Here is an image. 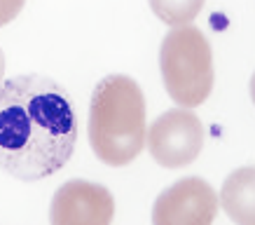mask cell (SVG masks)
<instances>
[{"label":"cell","mask_w":255,"mask_h":225,"mask_svg":"<svg viewBox=\"0 0 255 225\" xmlns=\"http://www.w3.org/2000/svg\"><path fill=\"white\" fill-rule=\"evenodd\" d=\"M78 115L68 92L47 75H16L0 85V169L19 181L47 179L70 160Z\"/></svg>","instance_id":"6da1fadb"},{"label":"cell","mask_w":255,"mask_h":225,"mask_svg":"<svg viewBox=\"0 0 255 225\" xmlns=\"http://www.w3.org/2000/svg\"><path fill=\"white\" fill-rule=\"evenodd\" d=\"M87 136L94 155L110 167L133 162L145 146V96L127 75H108L94 87Z\"/></svg>","instance_id":"7a4b0ae2"},{"label":"cell","mask_w":255,"mask_h":225,"mask_svg":"<svg viewBox=\"0 0 255 225\" xmlns=\"http://www.w3.org/2000/svg\"><path fill=\"white\" fill-rule=\"evenodd\" d=\"M166 94L180 108H197L213 92V52L206 35L187 23L171 28L159 47Z\"/></svg>","instance_id":"3957f363"},{"label":"cell","mask_w":255,"mask_h":225,"mask_svg":"<svg viewBox=\"0 0 255 225\" xmlns=\"http://www.w3.org/2000/svg\"><path fill=\"white\" fill-rule=\"evenodd\" d=\"M204 134V124L192 108H171L147 127L145 146L159 167L180 169L199 157Z\"/></svg>","instance_id":"277c9868"},{"label":"cell","mask_w":255,"mask_h":225,"mask_svg":"<svg viewBox=\"0 0 255 225\" xmlns=\"http://www.w3.org/2000/svg\"><path fill=\"white\" fill-rule=\"evenodd\" d=\"M220 197L204 179L187 176L169 186L152 204V225H213Z\"/></svg>","instance_id":"5b68a950"},{"label":"cell","mask_w":255,"mask_h":225,"mask_svg":"<svg viewBox=\"0 0 255 225\" xmlns=\"http://www.w3.org/2000/svg\"><path fill=\"white\" fill-rule=\"evenodd\" d=\"M115 216V200L106 186L92 181H66L52 197V225H110Z\"/></svg>","instance_id":"8992f818"},{"label":"cell","mask_w":255,"mask_h":225,"mask_svg":"<svg viewBox=\"0 0 255 225\" xmlns=\"http://www.w3.org/2000/svg\"><path fill=\"white\" fill-rule=\"evenodd\" d=\"M220 209L237 225H255V167H241L220 188Z\"/></svg>","instance_id":"52a82bcc"},{"label":"cell","mask_w":255,"mask_h":225,"mask_svg":"<svg viewBox=\"0 0 255 225\" xmlns=\"http://www.w3.org/2000/svg\"><path fill=\"white\" fill-rule=\"evenodd\" d=\"M147 2L159 21L176 28V26L192 23L199 16L206 0H147Z\"/></svg>","instance_id":"ba28073f"},{"label":"cell","mask_w":255,"mask_h":225,"mask_svg":"<svg viewBox=\"0 0 255 225\" xmlns=\"http://www.w3.org/2000/svg\"><path fill=\"white\" fill-rule=\"evenodd\" d=\"M23 5H26V0H0V28L5 23L14 21L16 14L23 9Z\"/></svg>","instance_id":"9c48e42d"},{"label":"cell","mask_w":255,"mask_h":225,"mask_svg":"<svg viewBox=\"0 0 255 225\" xmlns=\"http://www.w3.org/2000/svg\"><path fill=\"white\" fill-rule=\"evenodd\" d=\"M5 54H2V49H0V85H2V78H5Z\"/></svg>","instance_id":"30bf717a"},{"label":"cell","mask_w":255,"mask_h":225,"mask_svg":"<svg viewBox=\"0 0 255 225\" xmlns=\"http://www.w3.org/2000/svg\"><path fill=\"white\" fill-rule=\"evenodd\" d=\"M251 99L255 103V73H253V78H251Z\"/></svg>","instance_id":"8fae6325"}]
</instances>
